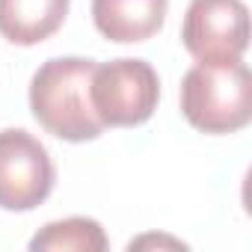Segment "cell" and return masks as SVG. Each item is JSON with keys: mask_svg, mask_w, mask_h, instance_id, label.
<instances>
[{"mask_svg": "<svg viewBox=\"0 0 252 252\" xmlns=\"http://www.w3.org/2000/svg\"><path fill=\"white\" fill-rule=\"evenodd\" d=\"M181 42L202 65L237 63L249 48V9L243 0H190Z\"/></svg>", "mask_w": 252, "mask_h": 252, "instance_id": "cell-4", "label": "cell"}, {"mask_svg": "<svg viewBox=\"0 0 252 252\" xmlns=\"http://www.w3.org/2000/svg\"><path fill=\"white\" fill-rule=\"evenodd\" d=\"M181 113L202 134H234L252 119V74L237 60L193 65L181 80Z\"/></svg>", "mask_w": 252, "mask_h": 252, "instance_id": "cell-2", "label": "cell"}, {"mask_svg": "<svg viewBox=\"0 0 252 252\" xmlns=\"http://www.w3.org/2000/svg\"><path fill=\"white\" fill-rule=\"evenodd\" d=\"M95 65V60L83 57H54L39 65L30 80V110L48 134L68 143L101 137L104 125L89 98Z\"/></svg>", "mask_w": 252, "mask_h": 252, "instance_id": "cell-1", "label": "cell"}, {"mask_svg": "<svg viewBox=\"0 0 252 252\" xmlns=\"http://www.w3.org/2000/svg\"><path fill=\"white\" fill-rule=\"evenodd\" d=\"M30 249L33 252H104L107 237H104V228L95 220L68 217V220L48 222L30 240Z\"/></svg>", "mask_w": 252, "mask_h": 252, "instance_id": "cell-8", "label": "cell"}, {"mask_svg": "<svg viewBox=\"0 0 252 252\" xmlns=\"http://www.w3.org/2000/svg\"><path fill=\"white\" fill-rule=\"evenodd\" d=\"M89 98L104 128H134L155 116L160 80L146 60L122 57L95 65Z\"/></svg>", "mask_w": 252, "mask_h": 252, "instance_id": "cell-3", "label": "cell"}, {"mask_svg": "<svg viewBox=\"0 0 252 252\" xmlns=\"http://www.w3.org/2000/svg\"><path fill=\"white\" fill-rule=\"evenodd\" d=\"M169 0H92V21L110 42L131 45L160 33Z\"/></svg>", "mask_w": 252, "mask_h": 252, "instance_id": "cell-6", "label": "cell"}, {"mask_svg": "<svg viewBox=\"0 0 252 252\" xmlns=\"http://www.w3.org/2000/svg\"><path fill=\"white\" fill-rule=\"evenodd\" d=\"M57 172L48 149L21 128L0 131V208L33 211L54 190Z\"/></svg>", "mask_w": 252, "mask_h": 252, "instance_id": "cell-5", "label": "cell"}, {"mask_svg": "<svg viewBox=\"0 0 252 252\" xmlns=\"http://www.w3.org/2000/svg\"><path fill=\"white\" fill-rule=\"evenodd\" d=\"M71 0H0V36L12 45H39L51 39L65 15Z\"/></svg>", "mask_w": 252, "mask_h": 252, "instance_id": "cell-7", "label": "cell"}]
</instances>
